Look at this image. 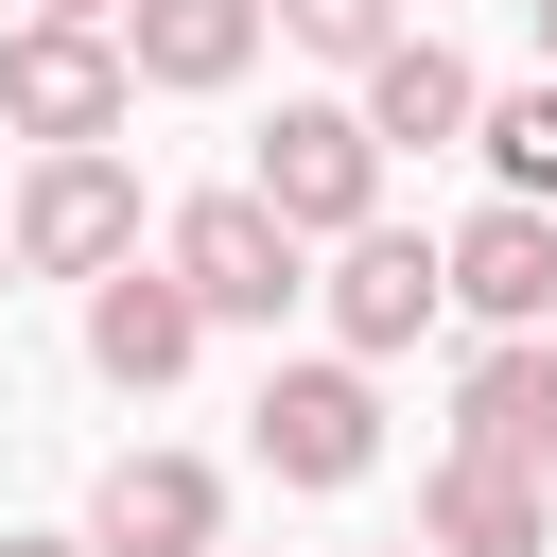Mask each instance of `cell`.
Listing matches in <instances>:
<instances>
[{
    "instance_id": "5b68a950",
    "label": "cell",
    "mask_w": 557,
    "mask_h": 557,
    "mask_svg": "<svg viewBox=\"0 0 557 557\" xmlns=\"http://www.w3.org/2000/svg\"><path fill=\"white\" fill-rule=\"evenodd\" d=\"M244 453H261L278 487H366V470H383V400H366V366H331V348L278 366V383L244 400Z\"/></svg>"
},
{
    "instance_id": "5bb4252c",
    "label": "cell",
    "mask_w": 557,
    "mask_h": 557,
    "mask_svg": "<svg viewBox=\"0 0 557 557\" xmlns=\"http://www.w3.org/2000/svg\"><path fill=\"white\" fill-rule=\"evenodd\" d=\"M470 157H487V209H557V87L470 104Z\"/></svg>"
},
{
    "instance_id": "9c48e42d",
    "label": "cell",
    "mask_w": 557,
    "mask_h": 557,
    "mask_svg": "<svg viewBox=\"0 0 557 557\" xmlns=\"http://www.w3.org/2000/svg\"><path fill=\"white\" fill-rule=\"evenodd\" d=\"M435 296L487 313V331H557V209H470L435 244Z\"/></svg>"
},
{
    "instance_id": "ac0fdd59",
    "label": "cell",
    "mask_w": 557,
    "mask_h": 557,
    "mask_svg": "<svg viewBox=\"0 0 557 557\" xmlns=\"http://www.w3.org/2000/svg\"><path fill=\"white\" fill-rule=\"evenodd\" d=\"M540 87H557V0H540Z\"/></svg>"
},
{
    "instance_id": "d6986e66",
    "label": "cell",
    "mask_w": 557,
    "mask_h": 557,
    "mask_svg": "<svg viewBox=\"0 0 557 557\" xmlns=\"http://www.w3.org/2000/svg\"><path fill=\"white\" fill-rule=\"evenodd\" d=\"M0 278H17V244H0Z\"/></svg>"
},
{
    "instance_id": "ba28073f",
    "label": "cell",
    "mask_w": 557,
    "mask_h": 557,
    "mask_svg": "<svg viewBox=\"0 0 557 557\" xmlns=\"http://www.w3.org/2000/svg\"><path fill=\"white\" fill-rule=\"evenodd\" d=\"M313 296H331V366H383V348H418V331L453 313V296H435V244H418V226H348Z\"/></svg>"
},
{
    "instance_id": "7a4b0ae2",
    "label": "cell",
    "mask_w": 557,
    "mask_h": 557,
    "mask_svg": "<svg viewBox=\"0 0 557 557\" xmlns=\"http://www.w3.org/2000/svg\"><path fill=\"white\" fill-rule=\"evenodd\" d=\"M122 104H139L122 35H52V17H17V35H0V139H35V157H104V139H122Z\"/></svg>"
},
{
    "instance_id": "7c38bea8",
    "label": "cell",
    "mask_w": 557,
    "mask_h": 557,
    "mask_svg": "<svg viewBox=\"0 0 557 557\" xmlns=\"http://www.w3.org/2000/svg\"><path fill=\"white\" fill-rule=\"evenodd\" d=\"M122 70L139 87H244L261 70V0H122Z\"/></svg>"
},
{
    "instance_id": "4fadbf2b",
    "label": "cell",
    "mask_w": 557,
    "mask_h": 557,
    "mask_svg": "<svg viewBox=\"0 0 557 557\" xmlns=\"http://www.w3.org/2000/svg\"><path fill=\"white\" fill-rule=\"evenodd\" d=\"M470 104H487V87H470V70L435 52V35H383V52H366V104H348V122H366L383 157H400V139L435 157V139H470Z\"/></svg>"
},
{
    "instance_id": "3957f363",
    "label": "cell",
    "mask_w": 557,
    "mask_h": 557,
    "mask_svg": "<svg viewBox=\"0 0 557 557\" xmlns=\"http://www.w3.org/2000/svg\"><path fill=\"white\" fill-rule=\"evenodd\" d=\"M296 244H348V226H383V139L348 122V104H278L261 122V174H244Z\"/></svg>"
},
{
    "instance_id": "30bf717a",
    "label": "cell",
    "mask_w": 557,
    "mask_h": 557,
    "mask_svg": "<svg viewBox=\"0 0 557 557\" xmlns=\"http://www.w3.org/2000/svg\"><path fill=\"white\" fill-rule=\"evenodd\" d=\"M191 348H209V313L157 278V261H122V278H87V366L122 383V400H157V383H191Z\"/></svg>"
},
{
    "instance_id": "9a60e30c",
    "label": "cell",
    "mask_w": 557,
    "mask_h": 557,
    "mask_svg": "<svg viewBox=\"0 0 557 557\" xmlns=\"http://www.w3.org/2000/svg\"><path fill=\"white\" fill-rule=\"evenodd\" d=\"M261 17H278L296 52H331V70H366V52L400 35V0H261Z\"/></svg>"
},
{
    "instance_id": "e0dca14e",
    "label": "cell",
    "mask_w": 557,
    "mask_h": 557,
    "mask_svg": "<svg viewBox=\"0 0 557 557\" xmlns=\"http://www.w3.org/2000/svg\"><path fill=\"white\" fill-rule=\"evenodd\" d=\"M0 557H87V540H0Z\"/></svg>"
},
{
    "instance_id": "8992f818",
    "label": "cell",
    "mask_w": 557,
    "mask_h": 557,
    "mask_svg": "<svg viewBox=\"0 0 557 557\" xmlns=\"http://www.w3.org/2000/svg\"><path fill=\"white\" fill-rule=\"evenodd\" d=\"M87 557H226V470L209 453H104Z\"/></svg>"
},
{
    "instance_id": "6da1fadb",
    "label": "cell",
    "mask_w": 557,
    "mask_h": 557,
    "mask_svg": "<svg viewBox=\"0 0 557 557\" xmlns=\"http://www.w3.org/2000/svg\"><path fill=\"white\" fill-rule=\"evenodd\" d=\"M157 278H174L209 331H278V313L313 296V244H296L261 191H191V209L157 226Z\"/></svg>"
},
{
    "instance_id": "277c9868",
    "label": "cell",
    "mask_w": 557,
    "mask_h": 557,
    "mask_svg": "<svg viewBox=\"0 0 557 557\" xmlns=\"http://www.w3.org/2000/svg\"><path fill=\"white\" fill-rule=\"evenodd\" d=\"M0 244H17V278H122L139 261V174L122 157H35Z\"/></svg>"
},
{
    "instance_id": "ffe728a7",
    "label": "cell",
    "mask_w": 557,
    "mask_h": 557,
    "mask_svg": "<svg viewBox=\"0 0 557 557\" xmlns=\"http://www.w3.org/2000/svg\"><path fill=\"white\" fill-rule=\"evenodd\" d=\"M400 557H418V540H400Z\"/></svg>"
},
{
    "instance_id": "2e32d148",
    "label": "cell",
    "mask_w": 557,
    "mask_h": 557,
    "mask_svg": "<svg viewBox=\"0 0 557 557\" xmlns=\"http://www.w3.org/2000/svg\"><path fill=\"white\" fill-rule=\"evenodd\" d=\"M35 17H52V35H122V0H35Z\"/></svg>"
},
{
    "instance_id": "8fae6325",
    "label": "cell",
    "mask_w": 557,
    "mask_h": 557,
    "mask_svg": "<svg viewBox=\"0 0 557 557\" xmlns=\"http://www.w3.org/2000/svg\"><path fill=\"white\" fill-rule=\"evenodd\" d=\"M540 540H557V487L435 453V487H418V557H540Z\"/></svg>"
},
{
    "instance_id": "52a82bcc",
    "label": "cell",
    "mask_w": 557,
    "mask_h": 557,
    "mask_svg": "<svg viewBox=\"0 0 557 557\" xmlns=\"http://www.w3.org/2000/svg\"><path fill=\"white\" fill-rule=\"evenodd\" d=\"M453 453L470 470H557V331H487L470 366H453Z\"/></svg>"
}]
</instances>
